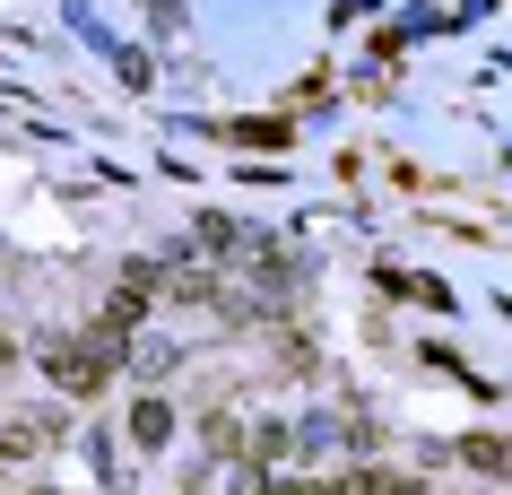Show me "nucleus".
<instances>
[{"label": "nucleus", "instance_id": "nucleus-4", "mask_svg": "<svg viewBox=\"0 0 512 495\" xmlns=\"http://www.w3.org/2000/svg\"><path fill=\"white\" fill-rule=\"evenodd\" d=\"M35 495H53V487H35Z\"/></svg>", "mask_w": 512, "mask_h": 495}, {"label": "nucleus", "instance_id": "nucleus-1", "mask_svg": "<svg viewBox=\"0 0 512 495\" xmlns=\"http://www.w3.org/2000/svg\"><path fill=\"white\" fill-rule=\"evenodd\" d=\"M44 374H53L70 400H87V391H105V348H79V339H53L44 348Z\"/></svg>", "mask_w": 512, "mask_h": 495}, {"label": "nucleus", "instance_id": "nucleus-3", "mask_svg": "<svg viewBox=\"0 0 512 495\" xmlns=\"http://www.w3.org/2000/svg\"><path fill=\"white\" fill-rule=\"evenodd\" d=\"M460 452H469V461H478V469H512V443H495V435H469V443H460Z\"/></svg>", "mask_w": 512, "mask_h": 495}, {"label": "nucleus", "instance_id": "nucleus-2", "mask_svg": "<svg viewBox=\"0 0 512 495\" xmlns=\"http://www.w3.org/2000/svg\"><path fill=\"white\" fill-rule=\"evenodd\" d=\"M131 435L139 443H165V435H174V409H165V400H139V409H131Z\"/></svg>", "mask_w": 512, "mask_h": 495}]
</instances>
